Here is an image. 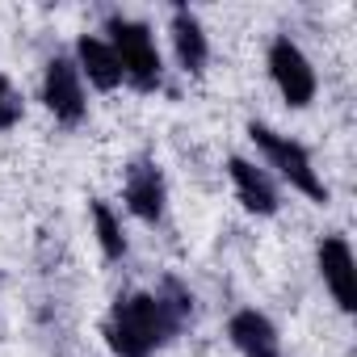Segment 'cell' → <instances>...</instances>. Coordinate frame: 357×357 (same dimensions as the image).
Masks as SVG:
<instances>
[{"instance_id":"52a82bcc","label":"cell","mask_w":357,"mask_h":357,"mask_svg":"<svg viewBox=\"0 0 357 357\" xmlns=\"http://www.w3.org/2000/svg\"><path fill=\"white\" fill-rule=\"evenodd\" d=\"M315 261H319V278L332 290L336 307L353 311L357 307V290H353V252H349V240L344 236H324L319 248H315Z\"/></svg>"},{"instance_id":"7c38bea8","label":"cell","mask_w":357,"mask_h":357,"mask_svg":"<svg viewBox=\"0 0 357 357\" xmlns=\"http://www.w3.org/2000/svg\"><path fill=\"white\" fill-rule=\"evenodd\" d=\"M155 303L164 307L172 332H181L185 324H194V294H190V286H181L176 278H164V282L155 286Z\"/></svg>"},{"instance_id":"9c48e42d","label":"cell","mask_w":357,"mask_h":357,"mask_svg":"<svg viewBox=\"0 0 357 357\" xmlns=\"http://www.w3.org/2000/svg\"><path fill=\"white\" fill-rule=\"evenodd\" d=\"M227 176H231V185L240 194V202L252 211V215H278V185H273V176L265 168H257L252 160L244 155H231L227 160Z\"/></svg>"},{"instance_id":"5b68a950","label":"cell","mask_w":357,"mask_h":357,"mask_svg":"<svg viewBox=\"0 0 357 357\" xmlns=\"http://www.w3.org/2000/svg\"><path fill=\"white\" fill-rule=\"evenodd\" d=\"M43 101L47 109L55 114V122L63 126H80L84 114H89V101H84V80L76 72V63L68 55H55L43 72Z\"/></svg>"},{"instance_id":"3957f363","label":"cell","mask_w":357,"mask_h":357,"mask_svg":"<svg viewBox=\"0 0 357 357\" xmlns=\"http://www.w3.org/2000/svg\"><path fill=\"white\" fill-rule=\"evenodd\" d=\"M105 43L114 47L118 63H122V80L135 84L139 93H151L160 89V76H164V63H160V51H155V38L143 22H130V17H109L105 26Z\"/></svg>"},{"instance_id":"ba28073f","label":"cell","mask_w":357,"mask_h":357,"mask_svg":"<svg viewBox=\"0 0 357 357\" xmlns=\"http://www.w3.org/2000/svg\"><path fill=\"white\" fill-rule=\"evenodd\" d=\"M227 336H231V344H236L244 357H282V336H278L273 319L261 315L257 307L236 311L231 324H227Z\"/></svg>"},{"instance_id":"7a4b0ae2","label":"cell","mask_w":357,"mask_h":357,"mask_svg":"<svg viewBox=\"0 0 357 357\" xmlns=\"http://www.w3.org/2000/svg\"><path fill=\"white\" fill-rule=\"evenodd\" d=\"M248 139L261 147V155L269 160V168H278L286 181L298 190V194H307L311 202H328V185H324V176H319V168H315V160H311V151L298 143V139H290V135H278L273 126H265V122H252L248 126Z\"/></svg>"},{"instance_id":"5bb4252c","label":"cell","mask_w":357,"mask_h":357,"mask_svg":"<svg viewBox=\"0 0 357 357\" xmlns=\"http://www.w3.org/2000/svg\"><path fill=\"white\" fill-rule=\"evenodd\" d=\"M22 122V97H17V89L9 84V76L0 72V130H9V126H17Z\"/></svg>"},{"instance_id":"30bf717a","label":"cell","mask_w":357,"mask_h":357,"mask_svg":"<svg viewBox=\"0 0 357 357\" xmlns=\"http://www.w3.org/2000/svg\"><path fill=\"white\" fill-rule=\"evenodd\" d=\"M76 72H80V80H89L93 89H101V93H114L118 84H122V63H118V55H114V47L105 43V38H97V34H84L80 43H76Z\"/></svg>"},{"instance_id":"277c9868","label":"cell","mask_w":357,"mask_h":357,"mask_svg":"<svg viewBox=\"0 0 357 357\" xmlns=\"http://www.w3.org/2000/svg\"><path fill=\"white\" fill-rule=\"evenodd\" d=\"M269 76H273V84H278V93H282V101L290 109H307L315 101V89H319L315 68H311V59L303 55V47L294 38H286V34L273 38V47H269Z\"/></svg>"},{"instance_id":"6da1fadb","label":"cell","mask_w":357,"mask_h":357,"mask_svg":"<svg viewBox=\"0 0 357 357\" xmlns=\"http://www.w3.org/2000/svg\"><path fill=\"white\" fill-rule=\"evenodd\" d=\"M101 332H105V344L118 357H151L155 349H164L176 336L164 307L155 303V294H143V290L114 298Z\"/></svg>"},{"instance_id":"8fae6325","label":"cell","mask_w":357,"mask_h":357,"mask_svg":"<svg viewBox=\"0 0 357 357\" xmlns=\"http://www.w3.org/2000/svg\"><path fill=\"white\" fill-rule=\"evenodd\" d=\"M168 34H172V51H176V63H181L185 72H202L206 59H211V43H206V30L198 22L194 9H172V22H168Z\"/></svg>"},{"instance_id":"4fadbf2b","label":"cell","mask_w":357,"mask_h":357,"mask_svg":"<svg viewBox=\"0 0 357 357\" xmlns=\"http://www.w3.org/2000/svg\"><path fill=\"white\" fill-rule=\"evenodd\" d=\"M89 211H93V227H97V244H101V252H105L109 261H122V257H126L122 223L114 219V211H109L101 198H93V202H89Z\"/></svg>"},{"instance_id":"8992f818","label":"cell","mask_w":357,"mask_h":357,"mask_svg":"<svg viewBox=\"0 0 357 357\" xmlns=\"http://www.w3.org/2000/svg\"><path fill=\"white\" fill-rule=\"evenodd\" d=\"M122 198H126V211L143 223H160L164 219V202H168V190H164V172L155 160L139 155L130 168H126V181H122Z\"/></svg>"}]
</instances>
